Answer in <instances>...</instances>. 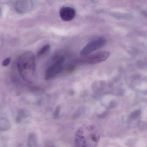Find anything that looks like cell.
<instances>
[{
    "instance_id": "11",
    "label": "cell",
    "mask_w": 147,
    "mask_h": 147,
    "mask_svg": "<svg viewBox=\"0 0 147 147\" xmlns=\"http://www.w3.org/2000/svg\"><path fill=\"white\" fill-rule=\"evenodd\" d=\"M50 45H46L42 47L37 53V56L40 57L44 55L46 52L49 50Z\"/></svg>"
},
{
    "instance_id": "10",
    "label": "cell",
    "mask_w": 147,
    "mask_h": 147,
    "mask_svg": "<svg viewBox=\"0 0 147 147\" xmlns=\"http://www.w3.org/2000/svg\"><path fill=\"white\" fill-rule=\"evenodd\" d=\"M37 137L34 133L30 134L28 137V144L30 147H35L37 144Z\"/></svg>"
},
{
    "instance_id": "9",
    "label": "cell",
    "mask_w": 147,
    "mask_h": 147,
    "mask_svg": "<svg viewBox=\"0 0 147 147\" xmlns=\"http://www.w3.org/2000/svg\"><path fill=\"white\" fill-rule=\"evenodd\" d=\"M11 128V124L8 120L5 118L0 119V130L7 131Z\"/></svg>"
},
{
    "instance_id": "1",
    "label": "cell",
    "mask_w": 147,
    "mask_h": 147,
    "mask_svg": "<svg viewBox=\"0 0 147 147\" xmlns=\"http://www.w3.org/2000/svg\"><path fill=\"white\" fill-rule=\"evenodd\" d=\"M100 139L99 132L93 125L81 126L76 131L75 136V142L78 147H96Z\"/></svg>"
},
{
    "instance_id": "2",
    "label": "cell",
    "mask_w": 147,
    "mask_h": 147,
    "mask_svg": "<svg viewBox=\"0 0 147 147\" xmlns=\"http://www.w3.org/2000/svg\"><path fill=\"white\" fill-rule=\"evenodd\" d=\"M18 70L21 76L26 80H30L36 72V59L31 51L22 54L18 59Z\"/></svg>"
},
{
    "instance_id": "14",
    "label": "cell",
    "mask_w": 147,
    "mask_h": 147,
    "mask_svg": "<svg viewBox=\"0 0 147 147\" xmlns=\"http://www.w3.org/2000/svg\"><path fill=\"white\" fill-rule=\"evenodd\" d=\"M60 108L59 107H57L56 108L55 111L54 112V117H55V118H57L59 116V112H60Z\"/></svg>"
},
{
    "instance_id": "4",
    "label": "cell",
    "mask_w": 147,
    "mask_h": 147,
    "mask_svg": "<svg viewBox=\"0 0 147 147\" xmlns=\"http://www.w3.org/2000/svg\"><path fill=\"white\" fill-rule=\"evenodd\" d=\"M106 39L103 37H100L88 42L80 51L81 56L89 55L96 50L103 48L106 44Z\"/></svg>"
},
{
    "instance_id": "7",
    "label": "cell",
    "mask_w": 147,
    "mask_h": 147,
    "mask_svg": "<svg viewBox=\"0 0 147 147\" xmlns=\"http://www.w3.org/2000/svg\"><path fill=\"white\" fill-rule=\"evenodd\" d=\"M76 11L74 9L69 7H65L61 8L59 12L61 19L63 21L68 22L74 18L76 16Z\"/></svg>"
},
{
    "instance_id": "12",
    "label": "cell",
    "mask_w": 147,
    "mask_h": 147,
    "mask_svg": "<svg viewBox=\"0 0 147 147\" xmlns=\"http://www.w3.org/2000/svg\"><path fill=\"white\" fill-rule=\"evenodd\" d=\"M11 59L10 58H7L4 60L3 62H2V66L4 67H6V66H8L9 64H10V62H11Z\"/></svg>"
},
{
    "instance_id": "5",
    "label": "cell",
    "mask_w": 147,
    "mask_h": 147,
    "mask_svg": "<svg viewBox=\"0 0 147 147\" xmlns=\"http://www.w3.org/2000/svg\"><path fill=\"white\" fill-rule=\"evenodd\" d=\"M64 61L65 58L63 57H61L57 60L53 65L49 66L45 71V80H50L61 73L63 68Z\"/></svg>"
},
{
    "instance_id": "3",
    "label": "cell",
    "mask_w": 147,
    "mask_h": 147,
    "mask_svg": "<svg viewBox=\"0 0 147 147\" xmlns=\"http://www.w3.org/2000/svg\"><path fill=\"white\" fill-rule=\"evenodd\" d=\"M110 56V53L108 51H99L91 55L82 56L83 57L80 59V62L86 65H94L105 61Z\"/></svg>"
},
{
    "instance_id": "13",
    "label": "cell",
    "mask_w": 147,
    "mask_h": 147,
    "mask_svg": "<svg viewBox=\"0 0 147 147\" xmlns=\"http://www.w3.org/2000/svg\"><path fill=\"white\" fill-rule=\"evenodd\" d=\"M140 114V111L139 110H138L132 113V114H131V117L132 118H136L137 117H138Z\"/></svg>"
},
{
    "instance_id": "6",
    "label": "cell",
    "mask_w": 147,
    "mask_h": 147,
    "mask_svg": "<svg viewBox=\"0 0 147 147\" xmlns=\"http://www.w3.org/2000/svg\"><path fill=\"white\" fill-rule=\"evenodd\" d=\"M32 0H20L16 5V10L19 13H25L32 9Z\"/></svg>"
},
{
    "instance_id": "8",
    "label": "cell",
    "mask_w": 147,
    "mask_h": 147,
    "mask_svg": "<svg viewBox=\"0 0 147 147\" xmlns=\"http://www.w3.org/2000/svg\"><path fill=\"white\" fill-rule=\"evenodd\" d=\"M30 115V113L27 110L21 109L18 113V115L16 117V121L18 123H21L24 119L28 117Z\"/></svg>"
}]
</instances>
